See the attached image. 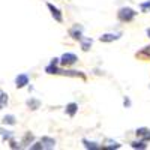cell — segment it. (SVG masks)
<instances>
[{
	"label": "cell",
	"instance_id": "6da1fadb",
	"mask_svg": "<svg viewBox=\"0 0 150 150\" xmlns=\"http://www.w3.org/2000/svg\"><path fill=\"white\" fill-rule=\"evenodd\" d=\"M135 15H137V12H135L134 9H131V8H122V9H119V12H117V17H119V20H120L122 23H129V21H132V20L135 18Z\"/></svg>",
	"mask_w": 150,
	"mask_h": 150
},
{
	"label": "cell",
	"instance_id": "7a4b0ae2",
	"mask_svg": "<svg viewBox=\"0 0 150 150\" xmlns=\"http://www.w3.org/2000/svg\"><path fill=\"white\" fill-rule=\"evenodd\" d=\"M77 60H78L77 54H74V53H65L63 56L60 57V65L62 66H72V65L77 63Z\"/></svg>",
	"mask_w": 150,
	"mask_h": 150
},
{
	"label": "cell",
	"instance_id": "3957f363",
	"mask_svg": "<svg viewBox=\"0 0 150 150\" xmlns=\"http://www.w3.org/2000/svg\"><path fill=\"white\" fill-rule=\"evenodd\" d=\"M83 26H80V24H75V26L69 30V35L72 36V39L75 41H81L83 39Z\"/></svg>",
	"mask_w": 150,
	"mask_h": 150
},
{
	"label": "cell",
	"instance_id": "277c9868",
	"mask_svg": "<svg viewBox=\"0 0 150 150\" xmlns=\"http://www.w3.org/2000/svg\"><path fill=\"white\" fill-rule=\"evenodd\" d=\"M47 8L50 9V12H51L53 18H54L57 23H62V21H63V15H62L60 9H57V8H56L54 5H51V3H47Z\"/></svg>",
	"mask_w": 150,
	"mask_h": 150
},
{
	"label": "cell",
	"instance_id": "5b68a950",
	"mask_svg": "<svg viewBox=\"0 0 150 150\" xmlns=\"http://www.w3.org/2000/svg\"><path fill=\"white\" fill-rule=\"evenodd\" d=\"M41 144H42V149H47V150H51L56 147V140L51 138V137H42L39 140Z\"/></svg>",
	"mask_w": 150,
	"mask_h": 150
},
{
	"label": "cell",
	"instance_id": "8992f818",
	"mask_svg": "<svg viewBox=\"0 0 150 150\" xmlns=\"http://www.w3.org/2000/svg\"><path fill=\"white\" fill-rule=\"evenodd\" d=\"M29 75L27 74H20L18 77L15 78V86L18 87V89H23V87H26L29 84Z\"/></svg>",
	"mask_w": 150,
	"mask_h": 150
},
{
	"label": "cell",
	"instance_id": "52a82bcc",
	"mask_svg": "<svg viewBox=\"0 0 150 150\" xmlns=\"http://www.w3.org/2000/svg\"><path fill=\"white\" fill-rule=\"evenodd\" d=\"M137 137L138 138H141L143 141H150V131L147 128H138L137 129Z\"/></svg>",
	"mask_w": 150,
	"mask_h": 150
},
{
	"label": "cell",
	"instance_id": "ba28073f",
	"mask_svg": "<svg viewBox=\"0 0 150 150\" xmlns=\"http://www.w3.org/2000/svg\"><path fill=\"white\" fill-rule=\"evenodd\" d=\"M120 38V33H105L99 38L101 42H112V41H117Z\"/></svg>",
	"mask_w": 150,
	"mask_h": 150
},
{
	"label": "cell",
	"instance_id": "9c48e42d",
	"mask_svg": "<svg viewBox=\"0 0 150 150\" xmlns=\"http://www.w3.org/2000/svg\"><path fill=\"white\" fill-rule=\"evenodd\" d=\"M59 74L66 75V77H80V78H86V75L81 74V72H78V71H68V69L62 71V69H59Z\"/></svg>",
	"mask_w": 150,
	"mask_h": 150
},
{
	"label": "cell",
	"instance_id": "30bf717a",
	"mask_svg": "<svg viewBox=\"0 0 150 150\" xmlns=\"http://www.w3.org/2000/svg\"><path fill=\"white\" fill-rule=\"evenodd\" d=\"M66 114L68 116H71V117H74L75 114H77V111H78V105L75 104V102H71V104H68L66 105Z\"/></svg>",
	"mask_w": 150,
	"mask_h": 150
},
{
	"label": "cell",
	"instance_id": "8fae6325",
	"mask_svg": "<svg viewBox=\"0 0 150 150\" xmlns=\"http://www.w3.org/2000/svg\"><path fill=\"white\" fill-rule=\"evenodd\" d=\"M81 42V48H83V51H89L92 44H93V39L92 38H83V39L80 41Z\"/></svg>",
	"mask_w": 150,
	"mask_h": 150
},
{
	"label": "cell",
	"instance_id": "7c38bea8",
	"mask_svg": "<svg viewBox=\"0 0 150 150\" xmlns=\"http://www.w3.org/2000/svg\"><path fill=\"white\" fill-rule=\"evenodd\" d=\"M137 57L144 59V60H149V59H150V45H149V47H144L141 51L137 53Z\"/></svg>",
	"mask_w": 150,
	"mask_h": 150
},
{
	"label": "cell",
	"instance_id": "4fadbf2b",
	"mask_svg": "<svg viewBox=\"0 0 150 150\" xmlns=\"http://www.w3.org/2000/svg\"><path fill=\"white\" fill-rule=\"evenodd\" d=\"M83 144H84V147L86 149H92V150H95V149H99L101 146H99L98 143H93V141H89V140H83Z\"/></svg>",
	"mask_w": 150,
	"mask_h": 150
},
{
	"label": "cell",
	"instance_id": "5bb4252c",
	"mask_svg": "<svg viewBox=\"0 0 150 150\" xmlns=\"http://www.w3.org/2000/svg\"><path fill=\"white\" fill-rule=\"evenodd\" d=\"M27 107H30V110H38L41 107V102L38 99H29L27 101Z\"/></svg>",
	"mask_w": 150,
	"mask_h": 150
},
{
	"label": "cell",
	"instance_id": "9a60e30c",
	"mask_svg": "<svg viewBox=\"0 0 150 150\" xmlns=\"http://www.w3.org/2000/svg\"><path fill=\"white\" fill-rule=\"evenodd\" d=\"M131 147H132V149H143V150H144V149H147V144H146V141H143V140H141V141H132V143H131Z\"/></svg>",
	"mask_w": 150,
	"mask_h": 150
},
{
	"label": "cell",
	"instance_id": "2e32d148",
	"mask_svg": "<svg viewBox=\"0 0 150 150\" xmlns=\"http://www.w3.org/2000/svg\"><path fill=\"white\" fill-rule=\"evenodd\" d=\"M6 104H8V95L3 90H0V110H2Z\"/></svg>",
	"mask_w": 150,
	"mask_h": 150
},
{
	"label": "cell",
	"instance_id": "e0dca14e",
	"mask_svg": "<svg viewBox=\"0 0 150 150\" xmlns=\"http://www.w3.org/2000/svg\"><path fill=\"white\" fill-rule=\"evenodd\" d=\"M3 123L5 125H15V116H12V114H8L3 117Z\"/></svg>",
	"mask_w": 150,
	"mask_h": 150
},
{
	"label": "cell",
	"instance_id": "ac0fdd59",
	"mask_svg": "<svg viewBox=\"0 0 150 150\" xmlns=\"http://www.w3.org/2000/svg\"><path fill=\"white\" fill-rule=\"evenodd\" d=\"M33 140H35V137H33L30 132H27V134H26V137L23 138V144H24V146H29V144H30V141H33Z\"/></svg>",
	"mask_w": 150,
	"mask_h": 150
},
{
	"label": "cell",
	"instance_id": "d6986e66",
	"mask_svg": "<svg viewBox=\"0 0 150 150\" xmlns=\"http://www.w3.org/2000/svg\"><path fill=\"white\" fill-rule=\"evenodd\" d=\"M0 135H2V138H3V140H11V138H12V135H14V134H12L11 131L0 129Z\"/></svg>",
	"mask_w": 150,
	"mask_h": 150
},
{
	"label": "cell",
	"instance_id": "ffe728a7",
	"mask_svg": "<svg viewBox=\"0 0 150 150\" xmlns=\"http://www.w3.org/2000/svg\"><path fill=\"white\" fill-rule=\"evenodd\" d=\"M140 8H141V11H143V12H149V11H150V0H149V2L141 3V5H140Z\"/></svg>",
	"mask_w": 150,
	"mask_h": 150
},
{
	"label": "cell",
	"instance_id": "44dd1931",
	"mask_svg": "<svg viewBox=\"0 0 150 150\" xmlns=\"http://www.w3.org/2000/svg\"><path fill=\"white\" fill-rule=\"evenodd\" d=\"M104 149H120L119 143H110L108 146H104Z\"/></svg>",
	"mask_w": 150,
	"mask_h": 150
},
{
	"label": "cell",
	"instance_id": "7402d4cb",
	"mask_svg": "<svg viewBox=\"0 0 150 150\" xmlns=\"http://www.w3.org/2000/svg\"><path fill=\"white\" fill-rule=\"evenodd\" d=\"M123 104H125V107H126V108H129V107H131V101H129V98H128V96L123 99Z\"/></svg>",
	"mask_w": 150,
	"mask_h": 150
},
{
	"label": "cell",
	"instance_id": "603a6c76",
	"mask_svg": "<svg viewBox=\"0 0 150 150\" xmlns=\"http://www.w3.org/2000/svg\"><path fill=\"white\" fill-rule=\"evenodd\" d=\"M30 149H33V150H36V149H42V144H41V141H39V143H35L33 146H30Z\"/></svg>",
	"mask_w": 150,
	"mask_h": 150
},
{
	"label": "cell",
	"instance_id": "cb8c5ba5",
	"mask_svg": "<svg viewBox=\"0 0 150 150\" xmlns=\"http://www.w3.org/2000/svg\"><path fill=\"white\" fill-rule=\"evenodd\" d=\"M9 141H11V147H12V149H20V146H18V144H17L14 140H12V138H11Z\"/></svg>",
	"mask_w": 150,
	"mask_h": 150
},
{
	"label": "cell",
	"instance_id": "d4e9b609",
	"mask_svg": "<svg viewBox=\"0 0 150 150\" xmlns=\"http://www.w3.org/2000/svg\"><path fill=\"white\" fill-rule=\"evenodd\" d=\"M147 36L150 38V29H147Z\"/></svg>",
	"mask_w": 150,
	"mask_h": 150
}]
</instances>
